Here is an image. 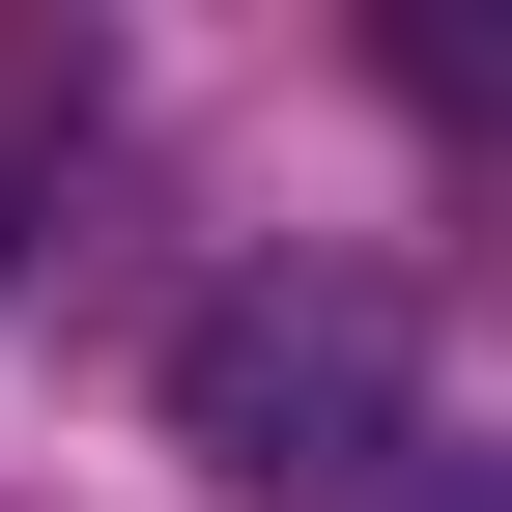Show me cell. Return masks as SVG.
<instances>
[{"label":"cell","mask_w":512,"mask_h":512,"mask_svg":"<svg viewBox=\"0 0 512 512\" xmlns=\"http://www.w3.org/2000/svg\"><path fill=\"white\" fill-rule=\"evenodd\" d=\"M171 427H200L228 484H370V456H399V313H370V285H200Z\"/></svg>","instance_id":"cell-1"}]
</instances>
